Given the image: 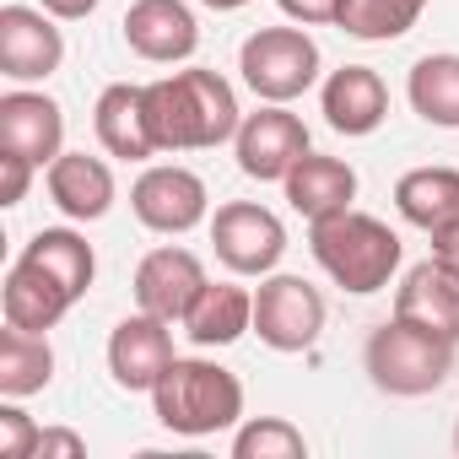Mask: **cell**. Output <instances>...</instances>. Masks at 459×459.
<instances>
[{
	"mask_svg": "<svg viewBox=\"0 0 459 459\" xmlns=\"http://www.w3.org/2000/svg\"><path fill=\"white\" fill-rule=\"evenodd\" d=\"M427 238H432V260H437V265H448V271L459 276V216H454V221H443V227H432Z\"/></svg>",
	"mask_w": 459,
	"mask_h": 459,
	"instance_id": "1f68e13d",
	"label": "cell"
},
{
	"mask_svg": "<svg viewBox=\"0 0 459 459\" xmlns=\"http://www.w3.org/2000/svg\"><path fill=\"white\" fill-rule=\"evenodd\" d=\"M0 146L22 152L39 168H49L65 152V114H60V103L49 92L12 87L6 98H0Z\"/></svg>",
	"mask_w": 459,
	"mask_h": 459,
	"instance_id": "5bb4252c",
	"label": "cell"
},
{
	"mask_svg": "<svg viewBox=\"0 0 459 459\" xmlns=\"http://www.w3.org/2000/svg\"><path fill=\"white\" fill-rule=\"evenodd\" d=\"M394 319H411L459 346V276L437 260H421L394 287Z\"/></svg>",
	"mask_w": 459,
	"mask_h": 459,
	"instance_id": "2e32d148",
	"label": "cell"
},
{
	"mask_svg": "<svg viewBox=\"0 0 459 459\" xmlns=\"http://www.w3.org/2000/svg\"><path fill=\"white\" fill-rule=\"evenodd\" d=\"M39 6H44L49 17H60V22H82V17L98 12V0H39Z\"/></svg>",
	"mask_w": 459,
	"mask_h": 459,
	"instance_id": "d6a6232c",
	"label": "cell"
},
{
	"mask_svg": "<svg viewBox=\"0 0 459 459\" xmlns=\"http://www.w3.org/2000/svg\"><path fill=\"white\" fill-rule=\"evenodd\" d=\"M211 249L233 276H271L287 255V227L255 200H227L211 216Z\"/></svg>",
	"mask_w": 459,
	"mask_h": 459,
	"instance_id": "8992f818",
	"label": "cell"
},
{
	"mask_svg": "<svg viewBox=\"0 0 459 459\" xmlns=\"http://www.w3.org/2000/svg\"><path fill=\"white\" fill-rule=\"evenodd\" d=\"M319 108L341 135H373L389 119V87L373 65H341L319 87Z\"/></svg>",
	"mask_w": 459,
	"mask_h": 459,
	"instance_id": "e0dca14e",
	"label": "cell"
},
{
	"mask_svg": "<svg viewBox=\"0 0 459 459\" xmlns=\"http://www.w3.org/2000/svg\"><path fill=\"white\" fill-rule=\"evenodd\" d=\"M82 454H87V443H82L76 432L49 427V432H39V454H33V459H82Z\"/></svg>",
	"mask_w": 459,
	"mask_h": 459,
	"instance_id": "4dcf8cb0",
	"label": "cell"
},
{
	"mask_svg": "<svg viewBox=\"0 0 459 459\" xmlns=\"http://www.w3.org/2000/svg\"><path fill=\"white\" fill-rule=\"evenodd\" d=\"M152 411L178 437H211L244 421V384L221 362L205 357H173V368L152 389Z\"/></svg>",
	"mask_w": 459,
	"mask_h": 459,
	"instance_id": "3957f363",
	"label": "cell"
},
{
	"mask_svg": "<svg viewBox=\"0 0 459 459\" xmlns=\"http://www.w3.org/2000/svg\"><path fill=\"white\" fill-rule=\"evenodd\" d=\"M421 12H427V0H346L335 28L346 39H362V44H389V39L411 33Z\"/></svg>",
	"mask_w": 459,
	"mask_h": 459,
	"instance_id": "484cf974",
	"label": "cell"
},
{
	"mask_svg": "<svg viewBox=\"0 0 459 459\" xmlns=\"http://www.w3.org/2000/svg\"><path fill=\"white\" fill-rule=\"evenodd\" d=\"M60 17H49L44 6H0V76L28 87V82H49L65 65V39L55 28Z\"/></svg>",
	"mask_w": 459,
	"mask_h": 459,
	"instance_id": "30bf717a",
	"label": "cell"
},
{
	"mask_svg": "<svg viewBox=\"0 0 459 459\" xmlns=\"http://www.w3.org/2000/svg\"><path fill=\"white\" fill-rule=\"evenodd\" d=\"M125 44L146 65H178L200 44V22L184 0H130L125 12Z\"/></svg>",
	"mask_w": 459,
	"mask_h": 459,
	"instance_id": "4fadbf2b",
	"label": "cell"
},
{
	"mask_svg": "<svg viewBox=\"0 0 459 459\" xmlns=\"http://www.w3.org/2000/svg\"><path fill=\"white\" fill-rule=\"evenodd\" d=\"M405 98L427 125L459 130V55H421L405 76Z\"/></svg>",
	"mask_w": 459,
	"mask_h": 459,
	"instance_id": "d4e9b609",
	"label": "cell"
},
{
	"mask_svg": "<svg viewBox=\"0 0 459 459\" xmlns=\"http://www.w3.org/2000/svg\"><path fill=\"white\" fill-rule=\"evenodd\" d=\"M39 421L17 405V400H6L0 405V459H33L39 454Z\"/></svg>",
	"mask_w": 459,
	"mask_h": 459,
	"instance_id": "83f0119b",
	"label": "cell"
},
{
	"mask_svg": "<svg viewBox=\"0 0 459 459\" xmlns=\"http://www.w3.org/2000/svg\"><path fill=\"white\" fill-rule=\"evenodd\" d=\"M238 71L260 103H292L319 82V44L303 28H260L244 39Z\"/></svg>",
	"mask_w": 459,
	"mask_h": 459,
	"instance_id": "5b68a950",
	"label": "cell"
},
{
	"mask_svg": "<svg viewBox=\"0 0 459 459\" xmlns=\"http://www.w3.org/2000/svg\"><path fill=\"white\" fill-rule=\"evenodd\" d=\"M308 437L287 416H249L233 432V459H303Z\"/></svg>",
	"mask_w": 459,
	"mask_h": 459,
	"instance_id": "4316f807",
	"label": "cell"
},
{
	"mask_svg": "<svg viewBox=\"0 0 459 459\" xmlns=\"http://www.w3.org/2000/svg\"><path fill=\"white\" fill-rule=\"evenodd\" d=\"M49 378H55L49 335L17 330V325L0 330V394H6V400H28V394L49 389Z\"/></svg>",
	"mask_w": 459,
	"mask_h": 459,
	"instance_id": "cb8c5ba5",
	"label": "cell"
},
{
	"mask_svg": "<svg viewBox=\"0 0 459 459\" xmlns=\"http://www.w3.org/2000/svg\"><path fill=\"white\" fill-rule=\"evenodd\" d=\"M22 255L39 260L76 303L87 298V287H92V276H98V255H92V244L76 233V227H39V233L22 244Z\"/></svg>",
	"mask_w": 459,
	"mask_h": 459,
	"instance_id": "603a6c76",
	"label": "cell"
},
{
	"mask_svg": "<svg viewBox=\"0 0 459 459\" xmlns=\"http://www.w3.org/2000/svg\"><path fill=\"white\" fill-rule=\"evenodd\" d=\"M92 130H98V146L108 157H119V162L157 157V135H152V114H146V87H135V82H114V87L98 92Z\"/></svg>",
	"mask_w": 459,
	"mask_h": 459,
	"instance_id": "9a60e30c",
	"label": "cell"
},
{
	"mask_svg": "<svg viewBox=\"0 0 459 459\" xmlns=\"http://www.w3.org/2000/svg\"><path fill=\"white\" fill-rule=\"evenodd\" d=\"M205 281L211 276H205V265L189 249L162 244V249H152L135 265V308H146V314H157L168 325H184V314H189V303L200 298Z\"/></svg>",
	"mask_w": 459,
	"mask_h": 459,
	"instance_id": "7c38bea8",
	"label": "cell"
},
{
	"mask_svg": "<svg viewBox=\"0 0 459 459\" xmlns=\"http://www.w3.org/2000/svg\"><path fill=\"white\" fill-rule=\"evenodd\" d=\"M173 357H178L173 351V325L157 319V314H146V308H135L130 319H119L114 335H108V373L130 394H152L157 378L173 368Z\"/></svg>",
	"mask_w": 459,
	"mask_h": 459,
	"instance_id": "8fae6325",
	"label": "cell"
},
{
	"mask_svg": "<svg viewBox=\"0 0 459 459\" xmlns=\"http://www.w3.org/2000/svg\"><path fill=\"white\" fill-rule=\"evenodd\" d=\"M394 205L411 227L432 233V227L459 216V168H411L394 184Z\"/></svg>",
	"mask_w": 459,
	"mask_h": 459,
	"instance_id": "7402d4cb",
	"label": "cell"
},
{
	"mask_svg": "<svg viewBox=\"0 0 459 459\" xmlns=\"http://www.w3.org/2000/svg\"><path fill=\"white\" fill-rule=\"evenodd\" d=\"M454 448H459V427H454Z\"/></svg>",
	"mask_w": 459,
	"mask_h": 459,
	"instance_id": "e575fe53",
	"label": "cell"
},
{
	"mask_svg": "<svg viewBox=\"0 0 459 459\" xmlns=\"http://www.w3.org/2000/svg\"><path fill=\"white\" fill-rule=\"evenodd\" d=\"M71 308H76V298H71V292H65V287L39 265V260H28V255H17V260H12L6 287H0V314H6V325L49 335Z\"/></svg>",
	"mask_w": 459,
	"mask_h": 459,
	"instance_id": "ac0fdd59",
	"label": "cell"
},
{
	"mask_svg": "<svg viewBox=\"0 0 459 459\" xmlns=\"http://www.w3.org/2000/svg\"><path fill=\"white\" fill-rule=\"evenodd\" d=\"M255 335L271 351H308L325 335V298L303 276H260L255 292Z\"/></svg>",
	"mask_w": 459,
	"mask_h": 459,
	"instance_id": "52a82bcc",
	"label": "cell"
},
{
	"mask_svg": "<svg viewBox=\"0 0 459 459\" xmlns=\"http://www.w3.org/2000/svg\"><path fill=\"white\" fill-rule=\"evenodd\" d=\"M233 152H238V168H244L249 178L281 184V178L314 152V141H308V125H303L287 103H265V108L244 114V125H238V135H233Z\"/></svg>",
	"mask_w": 459,
	"mask_h": 459,
	"instance_id": "ba28073f",
	"label": "cell"
},
{
	"mask_svg": "<svg viewBox=\"0 0 459 459\" xmlns=\"http://www.w3.org/2000/svg\"><path fill=\"white\" fill-rule=\"evenodd\" d=\"M255 330V292L238 287V281H205L200 298L189 303L184 314V335L211 351V346H233Z\"/></svg>",
	"mask_w": 459,
	"mask_h": 459,
	"instance_id": "ffe728a7",
	"label": "cell"
},
{
	"mask_svg": "<svg viewBox=\"0 0 459 459\" xmlns=\"http://www.w3.org/2000/svg\"><path fill=\"white\" fill-rule=\"evenodd\" d=\"M33 168H39V162H28L22 152H6V146H0V205H22V195H28V184H33Z\"/></svg>",
	"mask_w": 459,
	"mask_h": 459,
	"instance_id": "f1b7e54d",
	"label": "cell"
},
{
	"mask_svg": "<svg viewBox=\"0 0 459 459\" xmlns=\"http://www.w3.org/2000/svg\"><path fill=\"white\" fill-rule=\"evenodd\" d=\"M281 189H287V205H292L303 221H319V216H335V211H346V205L357 200V168L341 162V157L308 152V157L281 178Z\"/></svg>",
	"mask_w": 459,
	"mask_h": 459,
	"instance_id": "44dd1931",
	"label": "cell"
},
{
	"mask_svg": "<svg viewBox=\"0 0 459 459\" xmlns=\"http://www.w3.org/2000/svg\"><path fill=\"white\" fill-rule=\"evenodd\" d=\"M308 249H314L319 271H325L341 292H351V298L384 292L389 276L400 271V255H405L394 227L378 221V216H368V211H357V205L308 221Z\"/></svg>",
	"mask_w": 459,
	"mask_h": 459,
	"instance_id": "7a4b0ae2",
	"label": "cell"
},
{
	"mask_svg": "<svg viewBox=\"0 0 459 459\" xmlns=\"http://www.w3.org/2000/svg\"><path fill=\"white\" fill-rule=\"evenodd\" d=\"M44 184H49V200L60 205V216H71V221H98L114 205V168L92 152H60L44 168Z\"/></svg>",
	"mask_w": 459,
	"mask_h": 459,
	"instance_id": "d6986e66",
	"label": "cell"
},
{
	"mask_svg": "<svg viewBox=\"0 0 459 459\" xmlns=\"http://www.w3.org/2000/svg\"><path fill=\"white\" fill-rule=\"evenodd\" d=\"M200 6H211V12H244L249 0H200Z\"/></svg>",
	"mask_w": 459,
	"mask_h": 459,
	"instance_id": "836d02e7",
	"label": "cell"
},
{
	"mask_svg": "<svg viewBox=\"0 0 459 459\" xmlns=\"http://www.w3.org/2000/svg\"><path fill=\"white\" fill-rule=\"evenodd\" d=\"M146 114H152L157 152H205L233 141L244 125L233 82H221L216 71H200V65L146 82Z\"/></svg>",
	"mask_w": 459,
	"mask_h": 459,
	"instance_id": "6da1fadb",
	"label": "cell"
},
{
	"mask_svg": "<svg viewBox=\"0 0 459 459\" xmlns=\"http://www.w3.org/2000/svg\"><path fill=\"white\" fill-rule=\"evenodd\" d=\"M368 378L384 389V394H400V400H416V394H432L448 373H454V341L411 325V319H389L368 335Z\"/></svg>",
	"mask_w": 459,
	"mask_h": 459,
	"instance_id": "277c9868",
	"label": "cell"
},
{
	"mask_svg": "<svg viewBox=\"0 0 459 459\" xmlns=\"http://www.w3.org/2000/svg\"><path fill=\"white\" fill-rule=\"evenodd\" d=\"M130 211L141 227H152V233H189V227L205 221L211 211V195H205V178L195 168H178V162H152L135 189H130Z\"/></svg>",
	"mask_w": 459,
	"mask_h": 459,
	"instance_id": "9c48e42d",
	"label": "cell"
},
{
	"mask_svg": "<svg viewBox=\"0 0 459 459\" xmlns=\"http://www.w3.org/2000/svg\"><path fill=\"white\" fill-rule=\"evenodd\" d=\"M276 6H281L292 22H303V28H325V22H341L346 0H276Z\"/></svg>",
	"mask_w": 459,
	"mask_h": 459,
	"instance_id": "f546056e",
	"label": "cell"
}]
</instances>
